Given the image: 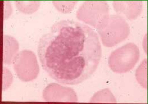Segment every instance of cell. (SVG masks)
<instances>
[{
	"label": "cell",
	"mask_w": 148,
	"mask_h": 104,
	"mask_svg": "<svg viewBox=\"0 0 148 104\" xmlns=\"http://www.w3.org/2000/svg\"><path fill=\"white\" fill-rule=\"evenodd\" d=\"M137 81L143 88H148V59L145 58L137 68L135 73Z\"/></svg>",
	"instance_id": "obj_11"
},
{
	"label": "cell",
	"mask_w": 148,
	"mask_h": 104,
	"mask_svg": "<svg viewBox=\"0 0 148 104\" xmlns=\"http://www.w3.org/2000/svg\"><path fill=\"white\" fill-rule=\"evenodd\" d=\"M109 5L106 1H86L77 12L79 20L96 28L100 20L109 15Z\"/></svg>",
	"instance_id": "obj_5"
},
{
	"label": "cell",
	"mask_w": 148,
	"mask_h": 104,
	"mask_svg": "<svg viewBox=\"0 0 148 104\" xmlns=\"http://www.w3.org/2000/svg\"><path fill=\"white\" fill-rule=\"evenodd\" d=\"M90 102L92 103H117L115 97L114 96L112 92L107 88L102 89L95 93L90 98Z\"/></svg>",
	"instance_id": "obj_9"
},
{
	"label": "cell",
	"mask_w": 148,
	"mask_h": 104,
	"mask_svg": "<svg viewBox=\"0 0 148 104\" xmlns=\"http://www.w3.org/2000/svg\"><path fill=\"white\" fill-rule=\"evenodd\" d=\"M139 48L134 43H128L114 50L108 58L111 70L117 73H125L130 71L140 58Z\"/></svg>",
	"instance_id": "obj_3"
},
{
	"label": "cell",
	"mask_w": 148,
	"mask_h": 104,
	"mask_svg": "<svg viewBox=\"0 0 148 104\" xmlns=\"http://www.w3.org/2000/svg\"><path fill=\"white\" fill-rule=\"evenodd\" d=\"M13 8L12 3L10 1L4 2V19H8L12 14Z\"/></svg>",
	"instance_id": "obj_14"
},
{
	"label": "cell",
	"mask_w": 148,
	"mask_h": 104,
	"mask_svg": "<svg viewBox=\"0 0 148 104\" xmlns=\"http://www.w3.org/2000/svg\"><path fill=\"white\" fill-rule=\"evenodd\" d=\"M147 33L144 35V38L143 40V42H142V46L143 48L144 52L145 53V54H147L148 53V35Z\"/></svg>",
	"instance_id": "obj_15"
},
{
	"label": "cell",
	"mask_w": 148,
	"mask_h": 104,
	"mask_svg": "<svg viewBox=\"0 0 148 104\" xmlns=\"http://www.w3.org/2000/svg\"><path fill=\"white\" fill-rule=\"evenodd\" d=\"M102 44L112 47L123 41L130 35L128 23L119 15H107L102 18L96 27Z\"/></svg>",
	"instance_id": "obj_2"
},
{
	"label": "cell",
	"mask_w": 148,
	"mask_h": 104,
	"mask_svg": "<svg viewBox=\"0 0 148 104\" xmlns=\"http://www.w3.org/2000/svg\"><path fill=\"white\" fill-rule=\"evenodd\" d=\"M77 1H53L52 4L58 11L63 14H68L73 10Z\"/></svg>",
	"instance_id": "obj_12"
},
{
	"label": "cell",
	"mask_w": 148,
	"mask_h": 104,
	"mask_svg": "<svg viewBox=\"0 0 148 104\" xmlns=\"http://www.w3.org/2000/svg\"><path fill=\"white\" fill-rule=\"evenodd\" d=\"M16 74L20 80L27 82L34 81L39 75V64L32 51L24 50L19 52L12 62Z\"/></svg>",
	"instance_id": "obj_4"
},
{
	"label": "cell",
	"mask_w": 148,
	"mask_h": 104,
	"mask_svg": "<svg viewBox=\"0 0 148 104\" xmlns=\"http://www.w3.org/2000/svg\"><path fill=\"white\" fill-rule=\"evenodd\" d=\"M20 45L14 37L9 35L3 36V58L5 65H11L19 53Z\"/></svg>",
	"instance_id": "obj_8"
},
{
	"label": "cell",
	"mask_w": 148,
	"mask_h": 104,
	"mask_svg": "<svg viewBox=\"0 0 148 104\" xmlns=\"http://www.w3.org/2000/svg\"><path fill=\"white\" fill-rule=\"evenodd\" d=\"M37 52L44 69L66 85L78 84L89 78L102 56L97 32L86 24L71 19L54 24L40 39Z\"/></svg>",
	"instance_id": "obj_1"
},
{
	"label": "cell",
	"mask_w": 148,
	"mask_h": 104,
	"mask_svg": "<svg viewBox=\"0 0 148 104\" xmlns=\"http://www.w3.org/2000/svg\"><path fill=\"white\" fill-rule=\"evenodd\" d=\"M16 7L20 12L27 15H31L39 9L40 1H15Z\"/></svg>",
	"instance_id": "obj_10"
},
{
	"label": "cell",
	"mask_w": 148,
	"mask_h": 104,
	"mask_svg": "<svg viewBox=\"0 0 148 104\" xmlns=\"http://www.w3.org/2000/svg\"><path fill=\"white\" fill-rule=\"evenodd\" d=\"M113 5L117 15L130 20L136 19L143 9L142 1H114Z\"/></svg>",
	"instance_id": "obj_7"
},
{
	"label": "cell",
	"mask_w": 148,
	"mask_h": 104,
	"mask_svg": "<svg viewBox=\"0 0 148 104\" xmlns=\"http://www.w3.org/2000/svg\"><path fill=\"white\" fill-rule=\"evenodd\" d=\"M42 96L43 99L47 102L77 103L78 101V96L74 89L56 83L47 85L43 90Z\"/></svg>",
	"instance_id": "obj_6"
},
{
	"label": "cell",
	"mask_w": 148,
	"mask_h": 104,
	"mask_svg": "<svg viewBox=\"0 0 148 104\" xmlns=\"http://www.w3.org/2000/svg\"><path fill=\"white\" fill-rule=\"evenodd\" d=\"M2 73V91H5L12 86L14 77L10 70L5 67L3 68Z\"/></svg>",
	"instance_id": "obj_13"
}]
</instances>
